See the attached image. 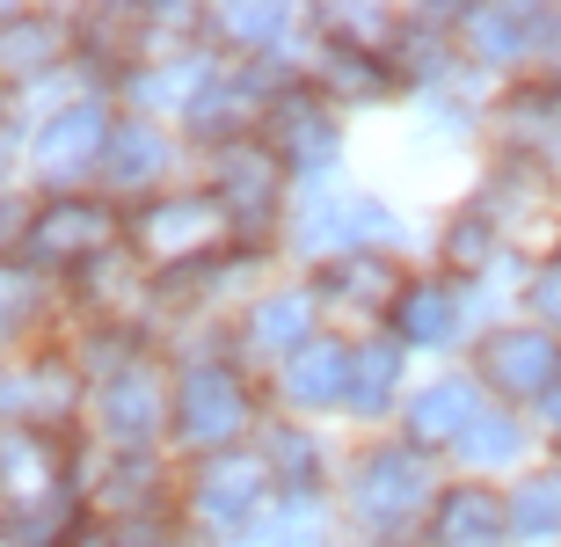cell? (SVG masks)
<instances>
[{
  "label": "cell",
  "mask_w": 561,
  "mask_h": 547,
  "mask_svg": "<svg viewBox=\"0 0 561 547\" xmlns=\"http://www.w3.org/2000/svg\"><path fill=\"white\" fill-rule=\"evenodd\" d=\"M255 504H263V460H249V453L205 460V475H197V511H205L211 526H241Z\"/></svg>",
  "instance_id": "4"
},
{
  "label": "cell",
  "mask_w": 561,
  "mask_h": 547,
  "mask_svg": "<svg viewBox=\"0 0 561 547\" xmlns=\"http://www.w3.org/2000/svg\"><path fill=\"white\" fill-rule=\"evenodd\" d=\"M30 315V285H22L15 271H0V343L15 337V321Z\"/></svg>",
  "instance_id": "25"
},
{
  "label": "cell",
  "mask_w": 561,
  "mask_h": 547,
  "mask_svg": "<svg viewBox=\"0 0 561 547\" xmlns=\"http://www.w3.org/2000/svg\"><path fill=\"white\" fill-rule=\"evenodd\" d=\"M110 241V212L103 205H51L37 219V233H30V249L51 255V263H66V255H95Z\"/></svg>",
  "instance_id": "8"
},
{
  "label": "cell",
  "mask_w": 561,
  "mask_h": 547,
  "mask_svg": "<svg viewBox=\"0 0 561 547\" xmlns=\"http://www.w3.org/2000/svg\"><path fill=\"white\" fill-rule=\"evenodd\" d=\"M271 453H277V467H285L291 482H313V445H299L291 431H277V438H271Z\"/></svg>",
  "instance_id": "26"
},
{
  "label": "cell",
  "mask_w": 561,
  "mask_h": 547,
  "mask_svg": "<svg viewBox=\"0 0 561 547\" xmlns=\"http://www.w3.org/2000/svg\"><path fill=\"white\" fill-rule=\"evenodd\" d=\"M307 321H313V299L307 293H277V299H263V307L249 315V337L263 343V351H291V343L307 351V343H313Z\"/></svg>",
  "instance_id": "14"
},
{
  "label": "cell",
  "mask_w": 561,
  "mask_h": 547,
  "mask_svg": "<svg viewBox=\"0 0 561 547\" xmlns=\"http://www.w3.org/2000/svg\"><path fill=\"white\" fill-rule=\"evenodd\" d=\"M285 395L299 409H329V401H351V351L343 343H307L285 373Z\"/></svg>",
  "instance_id": "7"
},
{
  "label": "cell",
  "mask_w": 561,
  "mask_h": 547,
  "mask_svg": "<svg viewBox=\"0 0 561 547\" xmlns=\"http://www.w3.org/2000/svg\"><path fill=\"white\" fill-rule=\"evenodd\" d=\"M219 197L233 205V219L263 227V219H271L277 183H271V169H263V161H241V153H233V161H227V175H219Z\"/></svg>",
  "instance_id": "15"
},
{
  "label": "cell",
  "mask_w": 561,
  "mask_h": 547,
  "mask_svg": "<svg viewBox=\"0 0 561 547\" xmlns=\"http://www.w3.org/2000/svg\"><path fill=\"white\" fill-rule=\"evenodd\" d=\"M161 161H168V147L153 125H125L110 139V175L117 183H146V175H161Z\"/></svg>",
  "instance_id": "18"
},
{
  "label": "cell",
  "mask_w": 561,
  "mask_h": 547,
  "mask_svg": "<svg viewBox=\"0 0 561 547\" xmlns=\"http://www.w3.org/2000/svg\"><path fill=\"white\" fill-rule=\"evenodd\" d=\"M467 453H474V460H511V453H518V423L511 417H481L474 431H467Z\"/></svg>",
  "instance_id": "21"
},
{
  "label": "cell",
  "mask_w": 561,
  "mask_h": 547,
  "mask_svg": "<svg viewBox=\"0 0 561 547\" xmlns=\"http://www.w3.org/2000/svg\"><path fill=\"white\" fill-rule=\"evenodd\" d=\"M241 417H249V395H241V379H233L227 365H197V373L183 379V395H175V431H183L190 445L233 438Z\"/></svg>",
  "instance_id": "1"
},
{
  "label": "cell",
  "mask_w": 561,
  "mask_h": 547,
  "mask_svg": "<svg viewBox=\"0 0 561 547\" xmlns=\"http://www.w3.org/2000/svg\"><path fill=\"white\" fill-rule=\"evenodd\" d=\"M401 379V343H373V351H357L351 358V409H387Z\"/></svg>",
  "instance_id": "16"
},
{
  "label": "cell",
  "mask_w": 561,
  "mask_h": 547,
  "mask_svg": "<svg viewBox=\"0 0 561 547\" xmlns=\"http://www.w3.org/2000/svg\"><path fill=\"white\" fill-rule=\"evenodd\" d=\"M533 307H540L547 321H561V271H547L540 285H533Z\"/></svg>",
  "instance_id": "27"
},
{
  "label": "cell",
  "mask_w": 561,
  "mask_h": 547,
  "mask_svg": "<svg viewBox=\"0 0 561 547\" xmlns=\"http://www.w3.org/2000/svg\"><path fill=\"white\" fill-rule=\"evenodd\" d=\"M205 81V66H168V73H146L139 81V103H168V95H190Z\"/></svg>",
  "instance_id": "23"
},
{
  "label": "cell",
  "mask_w": 561,
  "mask_h": 547,
  "mask_svg": "<svg viewBox=\"0 0 561 547\" xmlns=\"http://www.w3.org/2000/svg\"><path fill=\"white\" fill-rule=\"evenodd\" d=\"M496 526H503V504L489 489H453V497H437L431 540L437 547H481V540H496Z\"/></svg>",
  "instance_id": "10"
},
{
  "label": "cell",
  "mask_w": 561,
  "mask_h": 547,
  "mask_svg": "<svg viewBox=\"0 0 561 547\" xmlns=\"http://www.w3.org/2000/svg\"><path fill=\"white\" fill-rule=\"evenodd\" d=\"M518 30H533V15H474V37L489 44V59H511L518 52Z\"/></svg>",
  "instance_id": "22"
},
{
  "label": "cell",
  "mask_w": 561,
  "mask_h": 547,
  "mask_svg": "<svg viewBox=\"0 0 561 547\" xmlns=\"http://www.w3.org/2000/svg\"><path fill=\"white\" fill-rule=\"evenodd\" d=\"M481 423V401L467 379H437L431 395L409 409V431H416V445H445V438H467Z\"/></svg>",
  "instance_id": "9"
},
{
  "label": "cell",
  "mask_w": 561,
  "mask_h": 547,
  "mask_svg": "<svg viewBox=\"0 0 561 547\" xmlns=\"http://www.w3.org/2000/svg\"><path fill=\"white\" fill-rule=\"evenodd\" d=\"M51 52H59V30L51 22H22V30L0 37V66H15V73H37Z\"/></svg>",
  "instance_id": "20"
},
{
  "label": "cell",
  "mask_w": 561,
  "mask_h": 547,
  "mask_svg": "<svg viewBox=\"0 0 561 547\" xmlns=\"http://www.w3.org/2000/svg\"><path fill=\"white\" fill-rule=\"evenodd\" d=\"M44 482H51V453H44L37 438L8 431V438H0V489H8V497H37Z\"/></svg>",
  "instance_id": "17"
},
{
  "label": "cell",
  "mask_w": 561,
  "mask_h": 547,
  "mask_svg": "<svg viewBox=\"0 0 561 547\" xmlns=\"http://www.w3.org/2000/svg\"><path fill=\"white\" fill-rule=\"evenodd\" d=\"M271 147H277V161H285V169L313 175L335 153V125L313 103H277L271 110Z\"/></svg>",
  "instance_id": "6"
},
{
  "label": "cell",
  "mask_w": 561,
  "mask_h": 547,
  "mask_svg": "<svg viewBox=\"0 0 561 547\" xmlns=\"http://www.w3.org/2000/svg\"><path fill=\"white\" fill-rule=\"evenodd\" d=\"M511 526L533 533V540L561 533V482H554V475H533V482L518 489V504H511Z\"/></svg>",
  "instance_id": "19"
},
{
  "label": "cell",
  "mask_w": 561,
  "mask_h": 547,
  "mask_svg": "<svg viewBox=\"0 0 561 547\" xmlns=\"http://www.w3.org/2000/svg\"><path fill=\"white\" fill-rule=\"evenodd\" d=\"M110 139V125H103V110H59L51 125L37 132V169L44 175H73V169H88L95 161V147Z\"/></svg>",
  "instance_id": "5"
},
{
  "label": "cell",
  "mask_w": 561,
  "mask_h": 547,
  "mask_svg": "<svg viewBox=\"0 0 561 547\" xmlns=\"http://www.w3.org/2000/svg\"><path fill=\"white\" fill-rule=\"evenodd\" d=\"M103 417H110V431H117V438H146V431L161 423V387H153V373H146V365H131L125 379H110Z\"/></svg>",
  "instance_id": "12"
},
{
  "label": "cell",
  "mask_w": 561,
  "mask_h": 547,
  "mask_svg": "<svg viewBox=\"0 0 561 547\" xmlns=\"http://www.w3.org/2000/svg\"><path fill=\"white\" fill-rule=\"evenodd\" d=\"M540 409H547V417L561 423V373H554V387H547V395H540Z\"/></svg>",
  "instance_id": "28"
},
{
  "label": "cell",
  "mask_w": 561,
  "mask_h": 547,
  "mask_svg": "<svg viewBox=\"0 0 561 547\" xmlns=\"http://www.w3.org/2000/svg\"><path fill=\"white\" fill-rule=\"evenodd\" d=\"M453 321H459V307H453L445 285H409L401 307H394V337L401 343H445V337H453Z\"/></svg>",
  "instance_id": "13"
},
{
  "label": "cell",
  "mask_w": 561,
  "mask_h": 547,
  "mask_svg": "<svg viewBox=\"0 0 561 547\" xmlns=\"http://www.w3.org/2000/svg\"><path fill=\"white\" fill-rule=\"evenodd\" d=\"M211 219H219V212H211L205 197H168V205H153V212H146L139 241H146L153 255H183V249H205Z\"/></svg>",
  "instance_id": "11"
},
{
  "label": "cell",
  "mask_w": 561,
  "mask_h": 547,
  "mask_svg": "<svg viewBox=\"0 0 561 547\" xmlns=\"http://www.w3.org/2000/svg\"><path fill=\"white\" fill-rule=\"evenodd\" d=\"M219 22H227L233 37H271V30H285V8H227Z\"/></svg>",
  "instance_id": "24"
},
{
  "label": "cell",
  "mask_w": 561,
  "mask_h": 547,
  "mask_svg": "<svg viewBox=\"0 0 561 547\" xmlns=\"http://www.w3.org/2000/svg\"><path fill=\"white\" fill-rule=\"evenodd\" d=\"M481 373H489V387L496 395H547L561 373V343L540 337V329H503V337L481 343Z\"/></svg>",
  "instance_id": "2"
},
{
  "label": "cell",
  "mask_w": 561,
  "mask_h": 547,
  "mask_svg": "<svg viewBox=\"0 0 561 547\" xmlns=\"http://www.w3.org/2000/svg\"><path fill=\"white\" fill-rule=\"evenodd\" d=\"M423 497H431V467L416 453H373L365 475H357V511L373 518V526H401V518H416Z\"/></svg>",
  "instance_id": "3"
}]
</instances>
